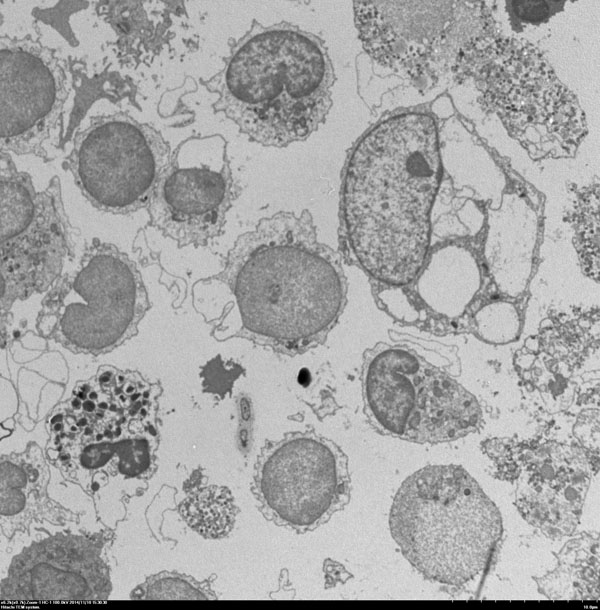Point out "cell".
<instances>
[{"mask_svg":"<svg viewBox=\"0 0 600 610\" xmlns=\"http://www.w3.org/2000/svg\"><path fill=\"white\" fill-rule=\"evenodd\" d=\"M538 222L530 211L500 213L490 218L482 256L500 294L521 297L532 277L538 245Z\"/></svg>","mask_w":600,"mask_h":610,"instance_id":"9a60e30c","label":"cell"},{"mask_svg":"<svg viewBox=\"0 0 600 610\" xmlns=\"http://www.w3.org/2000/svg\"><path fill=\"white\" fill-rule=\"evenodd\" d=\"M29 456L30 451L1 460L2 521L11 516L16 517L22 512L29 513L27 505L28 507L38 505L43 499L45 487L35 488V485L47 484V466L41 457V452L35 462H33L35 457L33 459Z\"/></svg>","mask_w":600,"mask_h":610,"instance_id":"d6986e66","label":"cell"},{"mask_svg":"<svg viewBox=\"0 0 600 610\" xmlns=\"http://www.w3.org/2000/svg\"><path fill=\"white\" fill-rule=\"evenodd\" d=\"M599 189L598 184L579 191L574 206L576 248L584 272L599 279Z\"/></svg>","mask_w":600,"mask_h":610,"instance_id":"44dd1931","label":"cell"},{"mask_svg":"<svg viewBox=\"0 0 600 610\" xmlns=\"http://www.w3.org/2000/svg\"><path fill=\"white\" fill-rule=\"evenodd\" d=\"M389 526L404 557L432 581L462 586L489 567L502 536L492 500L461 466H426L405 479Z\"/></svg>","mask_w":600,"mask_h":610,"instance_id":"277c9868","label":"cell"},{"mask_svg":"<svg viewBox=\"0 0 600 610\" xmlns=\"http://www.w3.org/2000/svg\"><path fill=\"white\" fill-rule=\"evenodd\" d=\"M172 157L159 130L117 112L92 116L75 132L62 168L93 207L128 214L148 206Z\"/></svg>","mask_w":600,"mask_h":610,"instance_id":"30bf717a","label":"cell"},{"mask_svg":"<svg viewBox=\"0 0 600 610\" xmlns=\"http://www.w3.org/2000/svg\"><path fill=\"white\" fill-rule=\"evenodd\" d=\"M452 73L476 86L483 108L500 118L533 160L572 157L587 133L578 100L526 41L496 32L477 37Z\"/></svg>","mask_w":600,"mask_h":610,"instance_id":"5b68a950","label":"cell"},{"mask_svg":"<svg viewBox=\"0 0 600 610\" xmlns=\"http://www.w3.org/2000/svg\"><path fill=\"white\" fill-rule=\"evenodd\" d=\"M251 492L266 520L299 534L313 531L349 503L348 457L314 430L287 432L260 448Z\"/></svg>","mask_w":600,"mask_h":610,"instance_id":"ba28073f","label":"cell"},{"mask_svg":"<svg viewBox=\"0 0 600 610\" xmlns=\"http://www.w3.org/2000/svg\"><path fill=\"white\" fill-rule=\"evenodd\" d=\"M353 9L365 53L420 85L452 72L469 42L495 32L483 2L357 1Z\"/></svg>","mask_w":600,"mask_h":610,"instance_id":"52a82bcc","label":"cell"},{"mask_svg":"<svg viewBox=\"0 0 600 610\" xmlns=\"http://www.w3.org/2000/svg\"><path fill=\"white\" fill-rule=\"evenodd\" d=\"M417 293L434 313L448 319L462 316L482 287V270L474 252L450 243L428 255L417 278Z\"/></svg>","mask_w":600,"mask_h":610,"instance_id":"2e32d148","label":"cell"},{"mask_svg":"<svg viewBox=\"0 0 600 610\" xmlns=\"http://www.w3.org/2000/svg\"><path fill=\"white\" fill-rule=\"evenodd\" d=\"M501 449L499 465L516 467L515 504L523 518L550 538L572 534L591 480L586 453L555 441Z\"/></svg>","mask_w":600,"mask_h":610,"instance_id":"4fadbf2b","label":"cell"},{"mask_svg":"<svg viewBox=\"0 0 600 610\" xmlns=\"http://www.w3.org/2000/svg\"><path fill=\"white\" fill-rule=\"evenodd\" d=\"M474 325L484 342L505 345L519 337L522 321L518 307L510 300L501 299L481 306L474 314Z\"/></svg>","mask_w":600,"mask_h":610,"instance_id":"7402d4cb","label":"cell"},{"mask_svg":"<svg viewBox=\"0 0 600 610\" xmlns=\"http://www.w3.org/2000/svg\"><path fill=\"white\" fill-rule=\"evenodd\" d=\"M228 46L223 68L200 79L218 96L214 113L269 147L305 140L325 122L336 76L318 35L286 21L265 26L253 19Z\"/></svg>","mask_w":600,"mask_h":610,"instance_id":"3957f363","label":"cell"},{"mask_svg":"<svg viewBox=\"0 0 600 610\" xmlns=\"http://www.w3.org/2000/svg\"><path fill=\"white\" fill-rule=\"evenodd\" d=\"M361 380L364 412L379 433L417 443L451 439L456 419L454 381L428 375L410 349L379 344L369 350Z\"/></svg>","mask_w":600,"mask_h":610,"instance_id":"7c38bea8","label":"cell"},{"mask_svg":"<svg viewBox=\"0 0 600 610\" xmlns=\"http://www.w3.org/2000/svg\"><path fill=\"white\" fill-rule=\"evenodd\" d=\"M183 2L102 1L95 10L117 34V47L125 55L148 51L158 54L173 37L170 18Z\"/></svg>","mask_w":600,"mask_h":610,"instance_id":"e0dca14e","label":"cell"},{"mask_svg":"<svg viewBox=\"0 0 600 610\" xmlns=\"http://www.w3.org/2000/svg\"><path fill=\"white\" fill-rule=\"evenodd\" d=\"M37 34L0 37V150L54 161L72 91L66 58Z\"/></svg>","mask_w":600,"mask_h":610,"instance_id":"8fae6325","label":"cell"},{"mask_svg":"<svg viewBox=\"0 0 600 610\" xmlns=\"http://www.w3.org/2000/svg\"><path fill=\"white\" fill-rule=\"evenodd\" d=\"M237 512L231 491L218 485L196 489L179 507V513L186 524L209 539L226 537L234 527Z\"/></svg>","mask_w":600,"mask_h":610,"instance_id":"ffe728a7","label":"cell"},{"mask_svg":"<svg viewBox=\"0 0 600 610\" xmlns=\"http://www.w3.org/2000/svg\"><path fill=\"white\" fill-rule=\"evenodd\" d=\"M181 145L159 179L146 207L149 225L175 241L179 248L205 246L218 237L226 216L241 192L227 152L213 164L198 161L182 166Z\"/></svg>","mask_w":600,"mask_h":610,"instance_id":"5bb4252c","label":"cell"},{"mask_svg":"<svg viewBox=\"0 0 600 610\" xmlns=\"http://www.w3.org/2000/svg\"><path fill=\"white\" fill-rule=\"evenodd\" d=\"M146 599H215L207 582H197L189 576L162 573L143 584Z\"/></svg>","mask_w":600,"mask_h":610,"instance_id":"603a6c76","label":"cell"},{"mask_svg":"<svg viewBox=\"0 0 600 610\" xmlns=\"http://www.w3.org/2000/svg\"><path fill=\"white\" fill-rule=\"evenodd\" d=\"M69 225L59 177L36 191L30 174L1 152V319L17 300L49 290L60 278L71 250Z\"/></svg>","mask_w":600,"mask_h":610,"instance_id":"9c48e42d","label":"cell"},{"mask_svg":"<svg viewBox=\"0 0 600 610\" xmlns=\"http://www.w3.org/2000/svg\"><path fill=\"white\" fill-rule=\"evenodd\" d=\"M205 281L219 283L226 297L215 338H244L287 355L322 344L347 301L340 256L319 240L306 209L260 219Z\"/></svg>","mask_w":600,"mask_h":610,"instance_id":"6da1fadb","label":"cell"},{"mask_svg":"<svg viewBox=\"0 0 600 610\" xmlns=\"http://www.w3.org/2000/svg\"><path fill=\"white\" fill-rule=\"evenodd\" d=\"M441 162L434 120L390 116L350 149L342 172V230L354 262L389 287L416 280L428 257Z\"/></svg>","mask_w":600,"mask_h":610,"instance_id":"7a4b0ae2","label":"cell"},{"mask_svg":"<svg viewBox=\"0 0 600 610\" xmlns=\"http://www.w3.org/2000/svg\"><path fill=\"white\" fill-rule=\"evenodd\" d=\"M554 571L536 579L551 599L587 600L599 596L598 539L589 535L567 542L557 555Z\"/></svg>","mask_w":600,"mask_h":610,"instance_id":"ac0fdd59","label":"cell"},{"mask_svg":"<svg viewBox=\"0 0 600 610\" xmlns=\"http://www.w3.org/2000/svg\"><path fill=\"white\" fill-rule=\"evenodd\" d=\"M150 307L136 264L113 244H89L48 290L36 328L74 354L98 356L138 333Z\"/></svg>","mask_w":600,"mask_h":610,"instance_id":"8992f818","label":"cell"}]
</instances>
